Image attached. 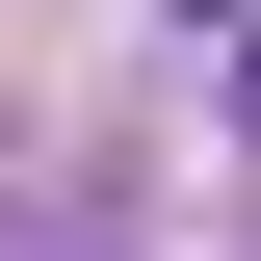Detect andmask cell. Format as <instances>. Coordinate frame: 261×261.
Wrapping results in <instances>:
<instances>
[{
    "instance_id": "cell-2",
    "label": "cell",
    "mask_w": 261,
    "mask_h": 261,
    "mask_svg": "<svg viewBox=\"0 0 261 261\" xmlns=\"http://www.w3.org/2000/svg\"><path fill=\"white\" fill-rule=\"evenodd\" d=\"M209 27H261V0H209Z\"/></svg>"
},
{
    "instance_id": "cell-1",
    "label": "cell",
    "mask_w": 261,
    "mask_h": 261,
    "mask_svg": "<svg viewBox=\"0 0 261 261\" xmlns=\"http://www.w3.org/2000/svg\"><path fill=\"white\" fill-rule=\"evenodd\" d=\"M235 105H261V27H235Z\"/></svg>"
}]
</instances>
